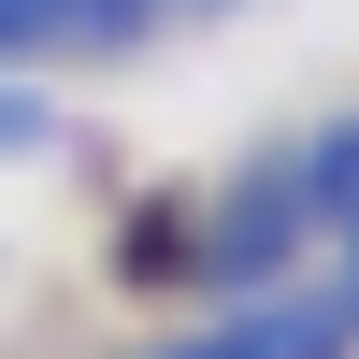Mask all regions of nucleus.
<instances>
[{"label":"nucleus","mask_w":359,"mask_h":359,"mask_svg":"<svg viewBox=\"0 0 359 359\" xmlns=\"http://www.w3.org/2000/svg\"><path fill=\"white\" fill-rule=\"evenodd\" d=\"M345 316H359V245H345ZM345 316H331V331H345Z\"/></svg>","instance_id":"5"},{"label":"nucleus","mask_w":359,"mask_h":359,"mask_svg":"<svg viewBox=\"0 0 359 359\" xmlns=\"http://www.w3.org/2000/svg\"><path fill=\"white\" fill-rule=\"evenodd\" d=\"M0 144H43V101H0Z\"/></svg>","instance_id":"4"},{"label":"nucleus","mask_w":359,"mask_h":359,"mask_svg":"<svg viewBox=\"0 0 359 359\" xmlns=\"http://www.w3.org/2000/svg\"><path fill=\"white\" fill-rule=\"evenodd\" d=\"M187 359H287V331H259V316H245V331H216V345H187Z\"/></svg>","instance_id":"3"},{"label":"nucleus","mask_w":359,"mask_h":359,"mask_svg":"<svg viewBox=\"0 0 359 359\" xmlns=\"http://www.w3.org/2000/svg\"><path fill=\"white\" fill-rule=\"evenodd\" d=\"M316 216H331V201H316V172L245 187V201H230V230H216V273H287V245H302Z\"/></svg>","instance_id":"1"},{"label":"nucleus","mask_w":359,"mask_h":359,"mask_svg":"<svg viewBox=\"0 0 359 359\" xmlns=\"http://www.w3.org/2000/svg\"><path fill=\"white\" fill-rule=\"evenodd\" d=\"M144 15L158 0H0V57H29V43H130Z\"/></svg>","instance_id":"2"}]
</instances>
